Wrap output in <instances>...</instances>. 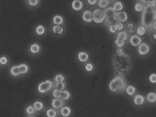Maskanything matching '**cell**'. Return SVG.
<instances>
[{
	"instance_id": "cell-1",
	"label": "cell",
	"mask_w": 156,
	"mask_h": 117,
	"mask_svg": "<svg viewBox=\"0 0 156 117\" xmlns=\"http://www.w3.org/2000/svg\"><path fill=\"white\" fill-rule=\"evenodd\" d=\"M114 61L116 69L121 73L126 71L129 68L130 61L129 57L121 49L116 51L114 55Z\"/></svg>"
},
{
	"instance_id": "cell-2",
	"label": "cell",
	"mask_w": 156,
	"mask_h": 117,
	"mask_svg": "<svg viewBox=\"0 0 156 117\" xmlns=\"http://www.w3.org/2000/svg\"><path fill=\"white\" fill-rule=\"evenodd\" d=\"M142 17V24L144 27L149 28L152 26L156 19V7L144 5Z\"/></svg>"
},
{
	"instance_id": "cell-3",
	"label": "cell",
	"mask_w": 156,
	"mask_h": 117,
	"mask_svg": "<svg viewBox=\"0 0 156 117\" xmlns=\"http://www.w3.org/2000/svg\"><path fill=\"white\" fill-rule=\"evenodd\" d=\"M125 82L124 78L118 75L112 80L109 83V89L112 92H116L122 90L125 87Z\"/></svg>"
},
{
	"instance_id": "cell-4",
	"label": "cell",
	"mask_w": 156,
	"mask_h": 117,
	"mask_svg": "<svg viewBox=\"0 0 156 117\" xmlns=\"http://www.w3.org/2000/svg\"><path fill=\"white\" fill-rule=\"evenodd\" d=\"M54 86L53 82L50 80H46L38 84L37 86V91L41 95L46 94L50 91Z\"/></svg>"
},
{
	"instance_id": "cell-5",
	"label": "cell",
	"mask_w": 156,
	"mask_h": 117,
	"mask_svg": "<svg viewBox=\"0 0 156 117\" xmlns=\"http://www.w3.org/2000/svg\"><path fill=\"white\" fill-rule=\"evenodd\" d=\"M93 20L95 23H100L104 22L105 20V17L104 10L97 9L93 11L92 13Z\"/></svg>"
},
{
	"instance_id": "cell-6",
	"label": "cell",
	"mask_w": 156,
	"mask_h": 117,
	"mask_svg": "<svg viewBox=\"0 0 156 117\" xmlns=\"http://www.w3.org/2000/svg\"><path fill=\"white\" fill-rule=\"evenodd\" d=\"M28 51L32 55H38L41 51V46L37 43H32L28 47Z\"/></svg>"
},
{
	"instance_id": "cell-7",
	"label": "cell",
	"mask_w": 156,
	"mask_h": 117,
	"mask_svg": "<svg viewBox=\"0 0 156 117\" xmlns=\"http://www.w3.org/2000/svg\"><path fill=\"white\" fill-rule=\"evenodd\" d=\"M9 73L10 75L13 78H18L21 76L18 65L11 66L9 69Z\"/></svg>"
},
{
	"instance_id": "cell-8",
	"label": "cell",
	"mask_w": 156,
	"mask_h": 117,
	"mask_svg": "<svg viewBox=\"0 0 156 117\" xmlns=\"http://www.w3.org/2000/svg\"><path fill=\"white\" fill-rule=\"evenodd\" d=\"M63 100L60 98H54L51 101V107H52L53 109L56 110H59L61 109L62 107H63Z\"/></svg>"
},
{
	"instance_id": "cell-9",
	"label": "cell",
	"mask_w": 156,
	"mask_h": 117,
	"mask_svg": "<svg viewBox=\"0 0 156 117\" xmlns=\"http://www.w3.org/2000/svg\"><path fill=\"white\" fill-rule=\"evenodd\" d=\"M104 12L105 15V19H112L116 18V12L114 10L113 8L109 7L106 9Z\"/></svg>"
},
{
	"instance_id": "cell-10",
	"label": "cell",
	"mask_w": 156,
	"mask_h": 117,
	"mask_svg": "<svg viewBox=\"0 0 156 117\" xmlns=\"http://www.w3.org/2000/svg\"><path fill=\"white\" fill-rule=\"evenodd\" d=\"M18 67H19V71L21 76L26 75L30 71V67L27 63H21L20 64L18 65Z\"/></svg>"
},
{
	"instance_id": "cell-11",
	"label": "cell",
	"mask_w": 156,
	"mask_h": 117,
	"mask_svg": "<svg viewBox=\"0 0 156 117\" xmlns=\"http://www.w3.org/2000/svg\"><path fill=\"white\" fill-rule=\"evenodd\" d=\"M52 30L55 35L61 36L65 33V28L61 25H54L52 27Z\"/></svg>"
},
{
	"instance_id": "cell-12",
	"label": "cell",
	"mask_w": 156,
	"mask_h": 117,
	"mask_svg": "<svg viewBox=\"0 0 156 117\" xmlns=\"http://www.w3.org/2000/svg\"><path fill=\"white\" fill-rule=\"evenodd\" d=\"M150 51V48L148 46V44L146 43H142L139 45V47L138 48V51L140 55H145L149 53Z\"/></svg>"
},
{
	"instance_id": "cell-13",
	"label": "cell",
	"mask_w": 156,
	"mask_h": 117,
	"mask_svg": "<svg viewBox=\"0 0 156 117\" xmlns=\"http://www.w3.org/2000/svg\"><path fill=\"white\" fill-rule=\"evenodd\" d=\"M46 33V28L43 25L40 24L36 26L35 29V33L36 35L38 36H42L44 35Z\"/></svg>"
},
{
	"instance_id": "cell-14",
	"label": "cell",
	"mask_w": 156,
	"mask_h": 117,
	"mask_svg": "<svg viewBox=\"0 0 156 117\" xmlns=\"http://www.w3.org/2000/svg\"><path fill=\"white\" fill-rule=\"evenodd\" d=\"M116 19L119 22L123 23L126 21L128 19L127 14L125 12H118L116 13Z\"/></svg>"
},
{
	"instance_id": "cell-15",
	"label": "cell",
	"mask_w": 156,
	"mask_h": 117,
	"mask_svg": "<svg viewBox=\"0 0 156 117\" xmlns=\"http://www.w3.org/2000/svg\"><path fill=\"white\" fill-rule=\"evenodd\" d=\"M32 105L36 112L42 111L44 109V105L41 101H35Z\"/></svg>"
},
{
	"instance_id": "cell-16",
	"label": "cell",
	"mask_w": 156,
	"mask_h": 117,
	"mask_svg": "<svg viewBox=\"0 0 156 117\" xmlns=\"http://www.w3.org/2000/svg\"><path fill=\"white\" fill-rule=\"evenodd\" d=\"M10 63V58L6 55H2L0 56V66L5 67L8 66Z\"/></svg>"
},
{
	"instance_id": "cell-17",
	"label": "cell",
	"mask_w": 156,
	"mask_h": 117,
	"mask_svg": "<svg viewBox=\"0 0 156 117\" xmlns=\"http://www.w3.org/2000/svg\"><path fill=\"white\" fill-rule=\"evenodd\" d=\"M59 112L62 117H68L70 115L72 111L69 107L65 106V107H62L61 109H60Z\"/></svg>"
},
{
	"instance_id": "cell-18",
	"label": "cell",
	"mask_w": 156,
	"mask_h": 117,
	"mask_svg": "<svg viewBox=\"0 0 156 117\" xmlns=\"http://www.w3.org/2000/svg\"><path fill=\"white\" fill-rule=\"evenodd\" d=\"M72 8L75 11H80L83 8V4L80 0H74L72 3Z\"/></svg>"
},
{
	"instance_id": "cell-19",
	"label": "cell",
	"mask_w": 156,
	"mask_h": 117,
	"mask_svg": "<svg viewBox=\"0 0 156 117\" xmlns=\"http://www.w3.org/2000/svg\"><path fill=\"white\" fill-rule=\"evenodd\" d=\"M52 23L55 25H62L64 23L63 17L60 15H55L53 17Z\"/></svg>"
},
{
	"instance_id": "cell-20",
	"label": "cell",
	"mask_w": 156,
	"mask_h": 117,
	"mask_svg": "<svg viewBox=\"0 0 156 117\" xmlns=\"http://www.w3.org/2000/svg\"><path fill=\"white\" fill-rule=\"evenodd\" d=\"M24 112L26 115H34L36 113V111L34 109V107L32 105H26V107L25 108Z\"/></svg>"
},
{
	"instance_id": "cell-21",
	"label": "cell",
	"mask_w": 156,
	"mask_h": 117,
	"mask_svg": "<svg viewBox=\"0 0 156 117\" xmlns=\"http://www.w3.org/2000/svg\"><path fill=\"white\" fill-rule=\"evenodd\" d=\"M83 19L87 23H90L93 20L92 13L90 11H85L83 14Z\"/></svg>"
},
{
	"instance_id": "cell-22",
	"label": "cell",
	"mask_w": 156,
	"mask_h": 117,
	"mask_svg": "<svg viewBox=\"0 0 156 117\" xmlns=\"http://www.w3.org/2000/svg\"><path fill=\"white\" fill-rule=\"evenodd\" d=\"M130 43L133 46H139L141 43V39L138 36L134 35L131 37Z\"/></svg>"
},
{
	"instance_id": "cell-23",
	"label": "cell",
	"mask_w": 156,
	"mask_h": 117,
	"mask_svg": "<svg viewBox=\"0 0 156 117\" xmlns=\"http://www.w3.org/2000/svg\"><path fill=\"white\" fill-rule=\"evenodd\" d=\"M58 115V112L56 109L53 108L47 109L45 111L46 117H57Z\"/></svg>"
},
{
	"instance_id": "cell-24",
	"label": "cell",
	"mask_w": 156,
	"mask_h": 117,
	"mask_svg": "<svg viewBox=\"0 0 156 117\" xmlns=\"http://www.w3.org/2000/svg\"><path fill=\"white\" fill-rule=\"evenodd\" d=\"M78 58L80 62H86L89 58V55L87 53L81 52L78 53Z\"/></svg>"
},
{
	"instance_id": "cell-25",
	"label": "cell",
	"mask_w": 156,
	"mask_h": 117,
	"mask_svg": "<svg viewBox=\"0 0 156 117\" xmlns=\"http://www.w3.org/2000/svg\"><path fill=\"white\" fill-rule=\"evenodd\" d=\"M134 103L136 105H142V104H144V98L141 95H137L134 98Z\"/></svg>"
},
{
	"instance_id": "cell-26",
	"label": "cell",
	"mask_w": 156,
	"mask_h": 117,
	"mask_svg": "<svg viewBox=\"0 0 156 117\" xmlns=\"http://www.w3.org/2000/svg\"><path fill=\"white\" fill-rule=\"evenodd\" d=\"M27 3L28 5L30 7H36L40 4V0H26Z\"/></svg>"
},
{
	"instance_id": "cell-27",
	"label": "cell",
	"mask_w": 156,
	"mask_h": 117,
	"mask_svg": "<svg viewBox=\"0 0 156 117\" xmlns=\"http://www.w3.org/2000/svg\"><path fill=\"white\" fill-rule=\"evenodd\" d=\"M70 97V93L68 90H62L60 98L63 100H67Z\"/></svg>"
},
{
	"instance_id": "cell-28",
	"label": "cell",
	"mask_w": 156,
	"mask_h": 117,
	"mask_svg": "<svg viewBox=\"0 0 156 117\" xmlns=\"http://www.w3.org/2000/svg\"><path fill=\"white\" fill-rule=\"evenodd\" d=\"M65 80V76L62 74H57L54 77V81L55 83H59V82H63Z\"/></svg>"
},
{
	"instance_id": "cell-29",
	"label": "cell",
	"mask_w": 156,
	"mask_h": 117,
	"mask_svg": "<svg viewBox=\"0 0 156 117\" xmlns=\"http://www.w3.org/2000/svg\"><path fill=\"white\" fill-rule=\"evenodd\" d=\"M55 88L57 90H63L66 88V84L64 82H59V83H55Z\"/></svg>"
},
{
	"instance_id": "cell-30",
	"label": "cell",
	"mask_w": 156,
	"mask_h": 117,
	"mask_svg": "<svg viewBox=\"0 0 156 117\" xmlns=\"http://www.w3.org/2000/svg\"><path fill=\"white\" fill-rule=\"evenodd\" d=\"M113 9L115 11H120L122 10V9H123V5H122V3L120 2H116L114 5Z\"/></svg>"
},
{
	"instance_id": "cell-31",
	"label": "cell",
	"mask_w": 156,
	"mask_h": 117,
	"mask_svg": "<svg viewBox=\"0 0 156 117\" xmlns=\"http://www.w3.org/2000/svg\"><path fill=\"white\" fill-rule=\"evenodd\" d=\"M147 100L149 102L154 103L156 100V95L154 93H150L147 95Z\"/></svg>"
},
{
	"instance_id": "cell-32",
	"label": "cell",
	"mask_w": 156,
	"mask_h": 117,
	"mask_svg": "<svg viewBox=\"0 0 156 117\" xmlns=\"http://www.w3.org/2000/svg\"><path fill=\"white\" fill-rule=\"evenodd\" d=\"M62 90L55 88L52 92V96L54 98H60Z\"/></svg>"
},
{
	"instance_id": "cell-33",
	"label": "cell",
	"mask_w": 156,
	"mask_h": 117,
	"mask_svg": "<svg viewBox=\"0 0 156 117\" xmlns=\"http://www.w3.org/2000/svg\"><path fill=\"white\" fill-rule=\"evenodd\" d=\"M109 4L108 0H99V6L101 8H105Z\"/></svg>"
},
{
	"instance_id": "cell-34",
	"label": "cell",
	"mask_w": 156,
	"mask_h": 117,
	"mask_svg": "<svg viewBox=\"0 0 156 117\" xmlns=\"http://www.w3.org/2000/svg\"><path fill=\"white\" fill-rule=\"evenodd\" d=\"M126 29L130 33H134L135 32L136 28L134 25L132 23H129L127 24L126 26Z\"/></svg>"
},
{
	"instance_id": "cell-35",
	"label": "cell",
	"mask_w": 156,
	"mask_h": 117,
	"mask_svg": "<svg viewBox=\"0 0 156 117\" xmlns=\"http://www.w3.org/2000/svg\"><path fill=\"white\" fill-rule=\"evenodd\" d=\"M135 88L133 86H129L126 88V93L129 95H132L135 92Z\"/></svg>"
},
{
	"instance_id": "cell-36",
	"label": "cell",
	"mask_w": 156,
	"mask_h": 117,
	"mask_svg": "<svg viewBox=\"0 0 156 117\" xmlns=\"http://www.w3.org/2000/svg\"><path fill=\"white\" fill-rule=\"evenodd\" d=\"M146 30L145 27H144V26H141L137 28V34L140 36H143L146 33Z\"/></svg>"
},
{
	"instance_id": "cell-37",
	"label": "cell",
	"mask_w": 156,
	"mask_h": 117,
	"mask_svg": "<svg viewBox=\"0 0 156 117\" xmlns=\"http://www.w3.org/2000/svg\"><path fill=\"white\" fill-rule=\"evenodd\" d=\"M117 38L125 41V40L127 39V35L125 31H122V32H120L118 34Z\"/></svg>"
},
{
	"instance_id": "cell-38",
	"label": "cell",
	"mask_w": 156,
	"mask_h": 117,
	"mask_svg": "<svg viewBox=\"0 0 156 117\" xmlns=\"http://www.w3.org/2000/svg\"><path fill=\"white\" fill-rule=\"evenodd\" d=\"M114 26L117 31H120L121 30H122L124 27V26L122 23L119 21H116V23H114Z\"/></svg>"
},
{
	"instance_id": "cell-39",
	"label": "cell",
	"mask_w": 156,
	"mask_h": 117,
	"mask_svg": "<svg viewBox=\"0 0 156 117\" xmlns=\"http://www.w3.org/2000/svg\"><path fill=\"white\" fill-rule=\"evenodd\" d=\"M144 5L140 3H137L135 5V10L137 12H141L144 10Z\"/></svg>"
},
{
	"instance_id": "cell-40",
	"label": "cell",
	"mask_w": 156,
	"mask_h": 117,
	"mask_svg": "<svg viewBox=\"0 0 156 117\" xmlns=\"http://www.w3.org/2000/svg\"><path fill=\"white\" fill-rule=\"evenodd\" d=\"M124 41L122 40H120L119 38L117 37L116 41H115V44L118 47H122L124 45Z\"/></svg>"
},
{
	"instance_id": "cell-41",
	"label": "cell",
	"mask_w": 156,
	"mask_h": 117,
	"mask_svg": "<svg viewBox=\"0 0 156 117\" xmlns=\"http://www.w3.org/2000/svg\"><path fill=\"white\" fill-rule=\"evenodd\" d=\"M149 80L152 83H156V75L155 73L151 74L149 77Z\"/></svg>"
},
{
	"instance_id": "cell-42",
	"label": "cell",
	"mask_w": 156,
	"mask_h": 117,
	"mask_svg": "<svg viewBox=\"0 0 156 117\" xmlns=\"http://www.w3.org/2000/svg\"><path fill=\"white\" fill-rule=\"evenodd\" d=\"M85 70L87 71H91L93 69V65L91 63H88L85 66Z\"/></svg>"
},
{
	"instance_id": "cell-43",
	"label": "cell",
	"mask_w": 156,
	"mask_h": 117,
	"mask_svg": "<svg viewBox=\"0 0 156 117\" xmlns=\"http://www.w3.org/2000/svg\"><path fill=\"white\" fill-rule=\"evenodd\" d=\"M109 29V31H110L112 33H116V31H117L116 29H115L114 25H110Z\"/></svg>"
},
{
	"instance_id": "cell-44",
	"label": "cell",
	"mask_w": 156,
	"mask_h": 117,
	"mask_svg": "<svg viewBox=\"0 0 156 117\" xmlns=\"http://www.w3.org/2000/svg\"><path fill=\"white\" fill-rule=\"evenodd\" d=\"M87 1L89 4H90L91 5H93L97 3L98 0H87Z\"/></svg>"
},
{
	"instance_id": "cell-45",
	"label": "cell",
	"mask_w": 156,
	"mask_h": 117,
	"mask_svg": "<svg viewBox=\"0 0 156 117\" xmlns=\"http://www.w3.org/2000/svg\"><path fill=\"white\" fill-rule=\"evenodd\" d=\"M26 117H35L34 115H28Z\"/></svg>"
},
{
	"instance_id": "cell-46",
	"label": "cell",
	"mask_w": 156,
	"mask_h": 117,
	"mask_svg": "<svg viewBox=\"0 0 156 117\" xmlns=\"http://www.w3.org/2000/svg\"><path fill=\"white\" fill-rule=\"evenodd\" d=\"M154 40H156V34H154Z\"/></svg>"
},
{
	"instance_id": "cell-47",
	"label": "cell",
	"mask_w": 156,
	"mask_h": 117,
	"mask_svg": "<svg viewBox=\"0 0 156 117\" xmlns=\"http://www.w3.org/2000/svg\"><path fill=\"white\" fill-rule=\"evenodd\" d=\"M146 1H150V0H146Z\"/></svg>"
}]
</instances>
